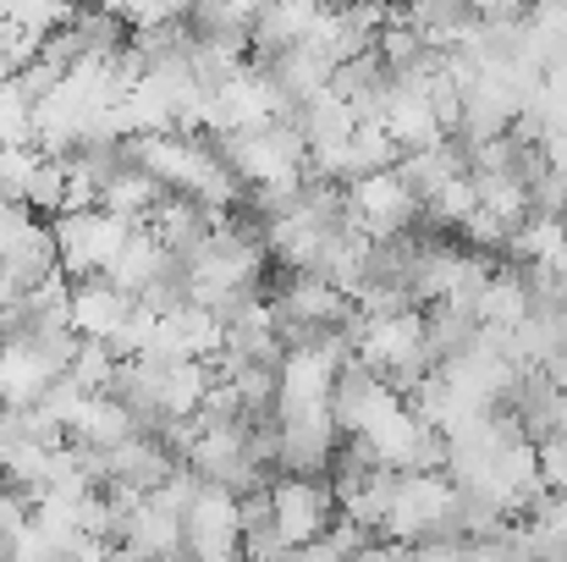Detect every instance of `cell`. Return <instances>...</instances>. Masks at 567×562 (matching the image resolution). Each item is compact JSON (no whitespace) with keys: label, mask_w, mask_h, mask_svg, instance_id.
<instances>
[{"label":"cell","mask_w":567,"mask_h":562,"mask_svg":"<svg viewBox=\"0 0 567 562\" xmlns=\"http://www.w3.org/2000/svg\"><path fill=\"white\" fill-rule=\"evenodd\" d=\"M391 6H408V0H391Z\"/></svg>","instance_id":"obj_14"},{"label":"cell","mask_w":567,"mask_h":562,"mask_svg":"<svg viewBox=\"0 0 567 562\" xmlns=\"http://www.w3.org/2000/svg\"><path fill=\"white\" fill-rule=\"evenodd\" d=\"M348 221L370 237H402L424 221V198L402 177V166H380L348 183Z\"/></svg>","instance_id":"obj_4"},{"label":"cell","mask_w":567,"mask_h":562,"mask_svg":"<svg viewBox=\"0 0 567 562\" xmlns=\"http://www.w3.org/2000/svg\"><path fill=\"white\" fill-rule=\"evenodd\" d=\"M188 6H193V0H183V11H188Z\"/></svg>","instance_id":"obj_15"},{"label":"cell","mask_w":567,"mask_h":562,"mask_svg":"<svg viewBox=\"0 0 567 562\" xmlns=\"http://www.w3.org/2000/svg\"><path fill=\"white\" fill-rule=\"evenodd\" d=\"M172 270H183V265H177V254L161 243V232H155L150 221H138V226L127 232V243H122V254L111 259V270H105V276L138 298L144 287H155V282H161V276H172Z\"/></svg>","instance_id":"obj_7"},{"label":"cell","mask_w":567,"mask_h":562,"mask_svg":"<svg viewBox=\"0 0 567 562\" xmlns=\"http://www.w3.org/2000/svg\"><path fill=\"white\" fill-rule=\"evenodd\" d=\"M33 94L11 78H0V144H33Z\"/></svg>","instance_id":"obj_11"},{"label":"cell","mask_w":567,"mask_h":562,"mask_svg":"<svg viewBox=\"0 0 567 562\" xmlns=\"http://www.w3.org/2000/svg\"><path fill=\"white\" fill-rule=\"evenodd\" d=\"M535 452H540V486H546V491H557V497H567V430L540 436V441H535Z\"/></svg>","instance_id":"obj_12"},{"label":"cell","mask_w":567,"mask_h":562,"mask_svg":"<svg viewBox=\"0 0 567 562\" xmlns=\"http://www.w3.org/2000/svg\"><path fill=\"white\" fill-rule=\"evenodd\" d=\"M138 221L105 210V204H89V210H61L55 215V254H61V270L66 276H105L111 259L122 254L127 232Z\"/></svg>","instance_id":"obj_3"},{"label":"cell","mask_w":567,"mask_h":562,"mask_svg":"<svg viewBox=\"0 0 567 562\" xmlns=\"http://www.w3.org/2000/svg\"><path fill=\"white\" fill-rule=\"evenodd\" d=\"M270 508H276V530L287 541L292 558H303L331 524H337V491H331V474H270Z\"/></svg>","instance_id":"obj_2"},{"label":"cell","mask_w":567,"mask_h":562,"mask_svg":"<svg viewBox=\"0 0 567 562\" xmlns=\"http://www.w3.org/2000/svg\"><path fill=\"white\" fill-rule=\"evenodd\" d=\"M166 193H172V187L161 183L150 166H138V161L122 150V161L105 172L100 204H105V210H116V215H127V221H150V215H155V204H161Z\"/></svg>","instance_id":"obj_9"},{"label":"cell","mask_w":567,"mask_h":562,"mask_svg":"<svg viewBox=\"0 0 567 562\" xmlns=\"http://www.w3.org/2000/svg\"><path fill=\"white\" fill-rule=\"evenodd\" d=\"M463 6H474L480 17H524L529 11V0H463Z\"/></svg>","instance_id":"obj_13"},{"label":"cell","mask_w":567,"mask_h":562,"mask_svg":"<svg viewBox=\"0 0 567 562\" xmlns=\"http://www.w3.org/2000/svg\"><path fill=\"white\" fill-rule=\"evenodd\" d=\"M353 359H364V365L380 370L391 386L413 391L424 375L435 370V359H430V348H424V309H419V304H402V309L364 315L359 331H353Z\"/></svg>","instance_id":"obj_1"},{"label":"cell","mask_w":567,"mask_h":562,"mask_svg":"<svg viewBox=\"0 0 567 562\" xmlns=\"http://www.w3.org/2000/svg\"><path fill=\"white\" fill-rule=\"evenodd\" d=\"M183 535H188L193 558H237L243 552V502H237V491L204 480L193 491L188 513H183Z\"/></svg>","instance_id":"obj_5"},{"label":"cell","mask_w":567,"mask_h":562,"mask_svg":"<svg viewBox=\"0 0 567 562\" xmlns=\"http://www.w3.org/2000/svg\"><path fill=\"white\" fill-rule=\"evenodd\" d=\"M133 293L116 287L111 276H72V293H66V320L78 337H100V343H116V331L133 320Z\"/></svg>","instance_id":"obj_6"},{"label":"cell","mask_w":567,"mask_h":562,"mask_svg":"<svg viewBox=\"0 0 567 562\" xmlns=\"http://www.w3.org/2000/svg\"><path fill=\"white\" fill-rule=\"evenodd\" d=\"M480 298H430L424 304V348L435 365H452L480 337Z\"/></svg>","instance_id":"obj_8"},{"label":"cell","mask_w":567,"mask_h":562,"mask_svg":"<svg viewBox=\"0 0 567 562\" xmlns=\"http://www.w3.org/2000/svg\"><path fill=\"white\" fill-rule=\"evenodd\" d=\"M396 11L419 28V39H424L430 50H463L468 33H474V22H480V11L463 6V0H408V6H396Z\"/></svg>","instance_id":"obj_10"}]
</instances>
